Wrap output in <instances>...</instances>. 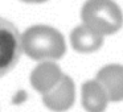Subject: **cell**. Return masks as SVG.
Listing matches in <instances>:
<instances>
[{"label":"cell","instance_id":"cell-1","mask_svg":"<svg viewBox=\"0 0 123 112\" xmlns=\"http://www.w3.org/2000/svg\"><path fill=\"white\" fill-rule=\"evenodd\" d=\"M23 53L35 61H56L66 51L65 38L49 25H33L21 34Z\"/></svg>","mask_w":123,"mask_h":112},{"label":"cell","instance_id":"cell-2","mask_svg":"<svg viewBox=\"0 0 123 112\" xmlns=\"http://www.w3.org/2000/svg\"><path fill=\"white\" fill-rule=\"evenodd\" d=\"M81 19L103 37L118 32L123 25V13L112 0H87L81 9Z\"/></svg>","mask_w":123,"mask_h":112},{"label":"cell","instance_id":"cell-3","mask_svg":"<svg viewBox=\"0 0 123 112\" xmlns=\"http://www.w3.org/2000/svg\"><path fill=\"white\" fill-rule=\"evenodd\" d=\"M21 49V34L13 22L0 17V78L16 67Z\"/></svg>","mask_w":123,"mask_h":112},{"label":"cell","instance_id":"cell-4","mask_svg":"<svg viewBox=\"0 0 123 112\" xmlns=\"http://www.w3.org/2000/svg\"><path fill=\"white\" fill-rule=\"evenodd\" d=\"M41 96H43V103L46 108L53 112H65L72 108L75 100L74 82L69 75L64 74L60 82L50 91Z\"/></svg>","mask_w":123,"mask_h":112},{"label":"cell","instance_id":"cell-5","mask_svg":"<svg viewBox=\"0 0 123 112\" xmlns=\"http://www.w3.org/2000/svg\"><path fill=\"white\" fill-rule=\"evenodd\" d=\"M62 75H64V73L61 71L60 66L54 63L53 61H41L32 70L29 82L31 86L38 94L44 95L60 82Z\"/></svg>","mask_w":123,"mask_h":112},{"label":"cell","instance_id":"cell-6","mask_svg":"<svg viewBox=\"0 0 123 112\" xmlns=\"http://www.w3.org/2000/svg\"><path fill=\"white\" fill-rule=\"evenodd\" d=\"M97 82L106 91L109 100H123V66L122 65H107L102 67L97 74Z\"/></svg>","mask_w":123,"mask_h":112},{"label":"cell","instance_id":"cell-7","mask_svg":"<svg viewBox=\"0 0 123 112\" xmlns=\"http://www.w3.org/2000/svg\"><path fill=\"white\" fill-rule=\"evenodd\" d=\"M70 44L78 53H94L103 45V36L82 24L72 30Z\"/></svg>","mask_w":123,"mask_h":112},{"label":"cell","instance_id":"cell-8","mask_svg":"<svg viewBox=\"0 0 123 112\" xmlns=\"http://www.w3.org/2000/svg\"><path fill=\"white\" fill-rule=\"evenodd\" d=\"M109 96L97 80H87L82 84V106L87 112H105Z\"/></svg>","mask_w":123,"mask_h":112},{"label":"cell","instance_id":"cell-9","mask_svg":"<svg viewBox=\"0 0 123 112\" xmlns=\"http://www.w3.org/2000/svg\"><path fill=\"white\" fill-rule=\"evenodd\" d=\"M24 3H29V4H40V3H45L48 0H21Z\"/></svg>","mask_w":123,"mask_h":112}]
</instances>
